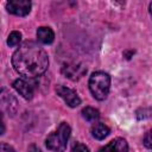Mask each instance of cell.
Returning a JSON list of instances; mask_svg holds the SVG:
<instances>
[{"mask_svg":"<svg viewBox=\"0 0 152 152\" xmlns=\"http://www.w3.org/2000/svg\"><path fill=\"white\" fill-rule=\"evenodd\" d=\"M12 64L15 71L20 75L27 78H36L46 71L49 58L40 45L36 42L26 40L14 51Z\"/></svg>","mask_w":152,"mask_h":152,"instance_id":"cell-1","label":"cell"},{"mask_svg":"<svg viewBox=\"0 0 152 152\" xmlns=\"http://www.w3.org/2000/svg\"><path fill=\"white\" fill-rule=\"evenodd\" d=\"M110 88V76L104 71H95L89 78V90L91 95L99 100H106Z\"/></svg>","mask_w":152,"mask_h":152,"instance_id":"cell-2","label":"cell"},{"mask_svg":"<svg viewBox=\"0 0 152 152\" xmlns=\"http://www.w3.org/2000/svg\"><path fill=\"white\" fill-rule=\"evenodd\" d=\"M70 126L66 122H62L58 126V128L46 138V147L53 152H64L66 148V142L70 137Z\"/></svg>","mask_w":152,"mask_h":152,"instance_id":"cell-3","label":"cell"},{"mask_svg":"<svg viewBox=\"0 0 152 152\" xmlns=\"http://www.w3.org/2000/svg\"><path fill=\"white\" fill-rule=\"evenodd\" d=\"M36 82L33 81V78H27V77H21V78H17L13 82V88L26 100H31L34 95V90H36Z\"/></svg>","mask_w":152,"mask_h":152,"instance_id":"cell-4","label":"cell"},{"mask_svg":"<svg viewBox=\"0 0 152 152\" xmlns=\"http://www.w3.org/2000/svg\"><path fill=\"white\" fill-rule=\"evenodd\" d=\"M31 1L28 0H11L6 4V8L10 13L19 17H25L31 11Z\"/></svg>","mask_w":152,"mask_h":152,"instance_id":"cell-5","label":"cell"},{"mask_svg":"<svg viewBox=\"0 0 152 152\" xmlns=\"http://www.w3.org/2000/svg\"><path fill=\"white\" fill-rule=\"evenodd\" d=\"M56 93L64 100V102L71 107V108H75L77 107L80 103H81V99L80 96L77 95V93L71 89V88H68L65 86H57L56 88Z\"/></svg>","mask_w":152,"mask_h":152,"instance_id":"cell-6","label":"cell"},{"mask_svg":"<svg viewBox=\"0 0 152 152\" xmlns=\"http://www.w3.org/2000/svg\"><path fill=\"white\" fill-rule=\"evenodd\" d=\"M87 72L86 68L81 64H76V63H70V64H65L63 68H62V74L68 77L69 80H72V81H76V80H80L84 74Z\"/></svg>","mask_w":152,"mask_h":152,"instance_id":"cell-7","label":"cell"},{"mask_svg":"<svg viewBox=\"0 0 152 152\" xmlns=\"http://www.w3.org/2000/svg\"><path fill=\"white\" fill-rule=\"evenodd\" d=\"M97 152H128V145L125 139L116 138L102 148H100Z\"/></svg>","mask_w":152,"mask_h":152,"instance_id":"cell-8","label":"cell"},{"mask_svg":"<svg viewBox=\"0 0 152 152\" xmlns=\"http://www.w3.org/2000/svg\"><path fill=\"white\" fill-rule=\"evenodd\" d=\"M37 38L43 44H51L55 39L53 31L48 26H40L37 30Z\"/></svg>","mask_w":152,"mask_h":152,"instance_id":"cell-9","label":"cell"},{"mask_svg":"<svg viewBox=\"0 0 152 152\" xmlns=\"http://www.w3.org/2000/svg\"><path fill=\"white\" fill-rule=\"evenodd\" d=\"M109 134V128L108 126H106L102 122H96L91 127V135L97 139V140H102L104 139L107 135Z\"/></svg>","mask_w":152,"mask_h":152,"instance_id":"cell-10","label":"cell"},{"mask_svg":"<svg viewBox=\"0 0 152 152\" xmlns=\"http://www.w3.org/2000/svg\"><path fill=\"white\" fill-rule=\"evenodd\" d=\"M82 116L89 122H95L96 120H99L100 113L97 109H95L93 107H86L82 109Z\"/></svg>","mask_w":152,"mask_h":152,"instance_id":"cell-11","label":"cell"},{"mask_svg":"<svg viewBox=\"0 0 152 152\" xmlns=\"http://www.w3.org/2000/svg\"><path fill=\"white\" fill-rule=\"evenodd\" d=\"M4 91H5V94H6V90L5 89H2ZM6 96H7V99H8V102L7 103H2V107L4 108H6L7 110H8V113L10 114H14L15 113V109H17V100L12 96V94H6Z\"/></svg>","mask_w":152,"mask_h":152,"instance_id":"cell-12","label":"cell"},{"mask_svg":"<svg viewBox=\"0 0 152 152\" xmlns=\"http://www.w3.org/2000/svg\"><path fill=\"white\" fill-rule=\"evenodd\" d=\"M21 40V33L18 32V31H13L10 33L8 36V39H7V44L10 46H18L19 43Z\"/></svg>","mask_w":152,"mask_h":152,"instance_id":"cell-13","label":"cell"},{"mask_svg":"<svg viewBox=\"0 0 152 152\" xmlns=\"http://www.w3.org/2000/svg\"><path fill=\"white\" fill-rule=\"evenodd\" d=\"M144 145H145V147L152 150V129H150L144 135Z\"/></svg>","mask_w":152,"mask_h":152,"instance_id":"cell-14","label":"cell"},{"mask_svg":"<svg viewBox=\"0 0 152 152\" xmlns=\"http://www.w3.org/2000/svg\"><path fill=\"white\" fill-rule=\"evenodd\" d=\"M71 152H89V148H88L86 145L81 144V142H76V144L72 146Z\"/></svg>","mask_w":152,"mask_h":152,"instance_id":"cell-15","label":"cell"},{"mask_svg":"<svg viewBox=\"0 0 152 152\" xmlns=\"http://www.w3.org/2000/svg\"><path fill=\"white\" fill-rule=\"evenodd\" d=\"M0 152H14V150L7 145L6 142H1V146H0Z\"/></svg>","mask_w":152,"mask_h":152,"instance_id":"cell-16","label":"cell"},{"mask_svg":"<svg viewBox=\"0 0 152 152\" xmlns=\"http://www.w3.org/2000/svg\"><path fill=\"white\" fill-rule=\"evenodd\" d=\"M150 13H151V15H152V2L150 4Z\"/></svg>","mask_w":152,"mask_h":152,"instance_id":"cell-17","label":"cell"}]
</instances>
